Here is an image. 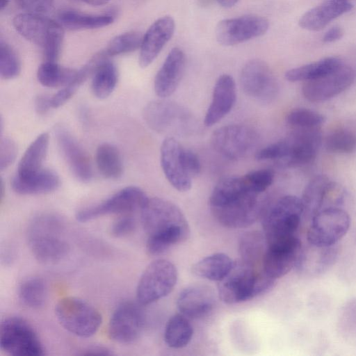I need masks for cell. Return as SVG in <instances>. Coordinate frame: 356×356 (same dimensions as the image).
Listing matches in <instances>:
<instances>
[{
	"mask_svg": "<svg viewBox=\"0 0 356 356\" xmlns=\"http://www.w3.org/2000/svg\"><path fill=\"white\" fill-rule=\"evenodd\" d=\"M259 195L250 188L243 176L225 177L211 192L210 210L216 220L225 227H247L264 213Z\"/></svg>",
	"mask_w": 356,
	"mask_h": 356,
	"instance_id": "cell-1",
	"label": "cell"
},
{
	"mask_svg": "<svg viewBox=\"0 0 356 356\" xmlns=\"http://www.w3.org/2000/svg\"><path fill=\"white\" fill-rule=\"evenodd\" d=\"M142 226L148 236L146 249L159 255L190 235L188 221L173 202L160 197L149 198L140 211Z\"/></svg>",
	"mask_w": 356,
	"mask_h": 356,
	"instance_id": "cell-2",
	"label": "cell"
},
{
	"mask_svg": "<svg viewBox=\"0 0 356 356\" xmlns=\"http://www.w3.org/2000/svg\"><path fill=\"white\" fill-rule=\"evenodd\" d=\"M275 280L239 259L234 261L227 275L218 282V293L223 302L236 304L268 291Z\"/></svg>",
	"mask_w": 356,
	"mask_h": 356,
	"instance_id": "cell-3",
	"label": "cell"
},
{
	"mask_svg": "<svg viewBox=\"0 0 356 356\" xmlns=\"http://www.w3.org/2000/svg\"><path fill=\"white\" fill-rule=\"evenodd\" d=\"M63 222L59 216L44 213L34 218L28 228V243L35 258L50 264L63 259L70 246L63 237Z\"/></svg>",
	"mask_w": 356,
	"mask_h": 356,
	"instance_id": "cell-4",
	"label": "cell"
},
{
	"mask_svg": "<svg viewBox=\"0 0 356 356\" xmlns=\"http://www.w3.org/2000/svg\"><path fill=\"white\" fill-rule=\"evenodd\" d=\"M143 117L152 130L171 137L191 136L198 127L196 118L187 108L165 98L147 104Z\"/></svg>",
	"mask_w": 356,
	"mask_h": 356,
	"instance_id": "cell-5",
	"label": "cell"
},
{
	"mask_svg": "<svg viewBox=\"0 0 356 356\" xmlns=\"http://www.w3.org/2000/svg\"><path fill=\"white\" fill-rule=\"evenodd\" d=\"M13 24L23 38L42 48L46 60L56 62L64 38L60 22L41 14L26 12L15 15Z\"/></svg>",
	"mask_w": 356,
	"mask_h": 356,
	"instance_id": "cell-6",
	"label": "cell"
},
{
	"mask_svg": "<svg viewBox=\"0 0 356 356\" xmlns=\"http://www.w3.org/2000/svg\"><path fill=\"white\" fill-rule=\"evenodd\" d=\"M304 213L302 200L285 195L263 213L262 227L267 244L293 237Z\"/></svg>",
	"mask_w": 356,
	"mask_h": 356,
	"instance_id": "cell-7",
	"label": "cell"
},
{
	"mask_svg": "<svg viewBox=\"0 0 356 356\" xmlns=\"http://www.w3.org/2000/svg\"><path fill=\"white\" fill-rule=\"evenodd\" d=\"M59 323L69 332L87 338L94 335L102 324V315L90 303L77 297L60 299L55 306Z\"/></svg>",
	"mask_w": 356,
	"mask_h": 356,
	"instance_id": "cell-8",
	"label": "cell"
},
{
	"mask_svg": "<svg viewBox=\"0 0 356 356\" xmlns=\"http://www.w3.org/2000/svg\"><path fill=\"white\" fill-rule=\"evenodd\" d=\"M0 346L13 356H42L44 346L31 325L23 318H4L0 325Z\"/></svg>",
	"mask_w": 356,
	"mask_h": 356,
	"instance_id": "cell-9",
	"label": "cell"
},
{
	"mask_svg": "<svg viewBox=\"0 0 356 356\" xmlns=\"http://www.w3.org/2000/svg\"><path fill=\"white\" fill-rule=\"evenodd\" d=\"M176 266L166 259L150 263L142 273L136 287V298L141 305L153 303L168 296L176 285Z\"/></svg>",
	"mask_w": 356,
	"mask_h": 356,
	"instance_id": "cell-10",
	"label": "cell"
},
{
	"mask_svg": "<svg viewBox=\"0 0 356 356\" xmlns=\"http://www.w3.org/2000/svg\"><path fill=\"white\" fill-rule=\"evenodd\" d=\"M258 134L250 127L229 124L216 129L210 141L216 152L229 160L237 161L249 155L258 143Z\"/></svg>",
	"mask_w": 356,
	"mask_h": 356,
	"instance_id": "cell-11",
	"label": "cell"
},
{
	"mask_svg": "<svg viewBox=\"0 0 356 356\" xmlns=\"http://www.w3.org/2000/svg\"><path fill=\"white\" fill-rule=\"evenodd\" d=\"M350 225V216L343 209L334 207L324 208L312 216L307 241L316 246L334 245L346 235Z\"/></svg>",
	"mask_w": 356,
	"mask_h": 356,
	"instance_id": "cell-12",
	"label": "cell"
},
{
	"mask_svg": "<svg viewBox=\"0 0 356 356\" xmlns=\"http://www.w3.org/2000/svg\"><path fill=\"white\" fill-rule=\"evenodd\" d=\"M149 197L138 187H125L104 201L80 209L76 218L80 222H87L108 214H129L143 208Z\"/></svg>",
	"mask_w": 356,
	"mask_h": 356,
	"instance_id": "cell-13",
	"label": "cell"
},
{
	"mask_svg": "<svg viewBox=\"0 0 356 356\" xmlns=\"http://www.w3.org/2000/svg\"><path fill=\"white\" fill-rule=\"evenodd\" d=\"M240 83L244 93L261 102L275 99L279 85L268 64L260 59H252L245 63L240 74Z\"/></svg>",
	"mask_w": 356,
	"mask_h": 356,
	"instance_id": "cell-14",
	"label": "cell"
},
{
	"mask_svg": "<svg viewBox=\"0 0 356 356\" xmlns=\"http://www.w3.org/2000/svg\"><path fill=\"white\" fill-rule=\"evenodd\" d=\"M268 27V21L265 17L248 15L220 21L215 34L219 44L234 46L263 35Z\"/></svg>",
	"mask_w": 356,
	"mask_h": 356,
	"instance_id": "cell-15",
	"label": "cell"
},
{
	"mask_svg": "<svg viewBox=\"0 0 356 356\" xmlns=\"http://www.w3.org/2000/svg\"><path fill=\"white\" fill-rule=\"evenodd\" d=\"M145 325V315L138 304L127 301L115 309L108 323V334L115 342L132 343L140 336Z\"/></svg>",
	"mask_w": 356,
	"mask_h": 356,
	"instance_id": "cell-16",
	"label": "cell"
},
{
	"mask_svg": "<svg viewBox=\"0 0 356 356\" xmlns=\"http://www.w3.org/2000/svg\"><path fill=\"white\" fill-rule=\"evenodd\" d=\"M283 140L284 156L277 164L285 167L300 166L315 159L321 145V134L318 127L295 129V131Z\"/></svg>",
	"mask_w": 356,
	"mask_h": 356,
	"instance_id": "cell-17",
	"label": "cell"
},
{
	"mask_svg": "<svg viewBox=\"0 0 356 356\" xmlns=\"http://www.w3.org/2000/svg\"><path fill=\"white\" fill-rule=\"evenodd\" d=\"M301 250V241L296 236L267 244L263 271L275 280L283 277L296 267Z\"/></svg>",
	"mask_w": 356,
	"mask_h": 356,
	"instance_id": "cell-18",
	"label": "cell"
},
{
	"mask_svg": "<svg viewBox=\"0 0 356 356\" xmlns=\"http://www.w3.org/2000/svg\"><path fill=\"white\" fill-rule=\"evenodd\" d=\"M355 72L344 64L332 72L314 80L305 81L302 92L312 102L325 101L340 94L353 83Z\"/></svg>",
	"mask_w": 356,
	"mask_h": 356,
	"instance_id": "cell-19",
	"label": "cell"
},
{
	"mask_svg": "<svg viewBox=\"0 0 356 356\" xmlns=\"http://www.w3.org/2000/svg\"><path fill=\"white\" fill-rule=\"evenodd\" d=\"M54 135L58 149L74 176L81 182H89L92 177V168L87 153L63 125L55 127Z\"/></svg>",
	"mask_w": 356,
	"mask_h": 356,
	"instance_id": "cell-20",
	"label": "cell"
},
{
	"mask_svg": "<svg viewBox=\"0 0 356 356\" xmlns=\"http://www.w3.org/2000/svg\"><path fill=\"white\" fill-rule=\"evenodd\" d=\"M184 147L174 137L168 136L162 142L160 159L162 170L171 186L179 192H186L192 186L183 161Z\"/></svg>",
	"mask_w": 356,
	"mask_h": 356,
	"instance_id": "cell-21",
	"label": "cell"
},
{
	"mask_svg": "<svg viewBox=\"0 0 356 356\" xmlns=\"http://www.w3.org/2000/svg\"><path fill=\"white\" fill-rule=\"evenodd\" d=\"M175 29L174 19L169 15L156 19L143 35L138 63L142 68L148 67L172 37Z\"/></svg>",
	"mask_w": 356,
	"mask_h": 356,
	"instance_id": "cell-22",
	"label": "cell"
},
{
	"mask_svg": "<svg viewBox=\"0 0 356 356\" xmlns=\"http://www.w3.org/2000/svg\"><path fill=\"white\" fill-rule=\"evenodd\" d=\"M185 64L184 51L179 47L172 48L155 76L154 88L158 97L167 98L175 92L183 76Z\"/></svg>",
	"mask_w": 356,
	"mask_h": 356,
	"instance_id": "cell-23",
	"label": "cell"
},
{
	"mask_svg": "<svg viewBox=\"0 0 356 356\" xmlns=\"http://www.w3.org/2000/svg\"><path fill=\"white\" fill-rule=\"evenodd\" d=\"M236 99L234 79L229 74H222L214 85L212 99L204 119L205 126L211 127L220 121L231 111Z\"/></svg>",
	"mask_w": 356,
	"mask_h": 356,
	"instance_id": "cell-24",
	"label": "cell"
},
{
	"mask_svg": "<svg viewBox=\"0 0 356 356\" xmlns=\"http://www.w3.org/2000/svg\"><path fill=\"white\" fill-rule=\"evenodd\" d=\"M215 305V296L211 288L193 284L184 289L177 299L180 313L188 318H200L211 312Z\"/></svg>",
	"mask_w": 356,
	"mask_h": 356,
	"instance_id": "cell-25",
	"label": "cell"
},
{
	"mask_svg": "<svg viewBox=\"0 0 356 356\" xmlns=\"http://www.w3.org/2000/svg\"><path fill=\"white\" fill-rule=\"evenodd\" d=\"M353 4L350 0H325L319 5L305 12L298 21L299 26L305 30L318 31L330 22L350 11Z\"/></svg>",
	"mask_w": 356,
	"mask_h": 356,
	"instance_id": "cell-26",
	"label": "cell"
},
{
	"mask_svg": "<svg viewBox=\"0 0 356 356\" xmlns=\"http://www.w3.org/2000/svg\"><path fill=\"white\" fill-rule=\"evenodd\" d=\"M10 184L13 190L19 195L45 194L59 187L60 178L54 170L42 168L35 174L24 178L15 175Z\"/></svg>",
	"mask_w": 356,
	"mask_h": 356,
	"instance_id": "cell-27",
	"label": "cell"
},
{
	"mask_svg": "<svg viewBox=\"0 0 356 356\" xmlns=\"http://www.w3.org/2000/svg\"><path fill=\"white\" fill-rule=\"evenodd\" d=\"M336 244L330 246H316L309 244L301 250L296 268L300 271L316 275L325 271L337 258Z\"/></svg>",
	"mask_w": 356,
	"mask_h": 356,
	"instance_id": "cell-28",
	"label": "cell"
},
{
	"mask_svg": "<svg viewBox=\"0 0 356 356\" xmlns=\"http://www.w3.org/2000/svg\"><path fill=\"white\" fill-rule=\"evenodd\" d=\"M49 143V136L47 133L44 132L38 135L22 156L16 175L24 178L41 170L47 154Z\"/></svg>",
	"mask_w": 356,
	"mask_h": 356,
	"instance_id": "cell-29",
	"label": "cell"
},
{
	"mask_svg": "<svg viewBox=\"0 0 356 356\" xmlns=\"http://www.w3.org/2000/svg\"><path fill=\"white\" fill-rule=\"evenodd\" d=\"M334 185V183L325 175H318L313 178L306 186L301 199L304 211L313 216L321 210L325 202L330 199Z\"/></svg>",
	"mask_w": 356,
	"mask_h": 356,
	"instance_id": "cell-30",
	"label": "cell"
},
{
	"mask_svg": "<svg viewBox=\"0 0 356 356\" xmlns=\"http://www.w3.org/2000/svg\"><path fill=\"white\" fill-rule=\"evenodd\" d=\"M343 64L339 58L327 57L314 63L292 68L286 72L285 78L291 82H305L330 74Z\"/></svg>",
	"mask_w": 356,
	"mask_h": 356,
	"instance_id": "cell-31",
	"label": "cell"
},
{
	"mask_svg": "<svg viewBox=\"0 0 356 356\" xmlns=\"http://www.w3.org/2000/svg\"><path fill=\"white\" fill-rule=\"evenodd\" d=\"M234 261L225 253H215L199 260L192 266V273L211 281L219 282L231 270Z\"/></svg>",
	"mask_w": 356,
	"mask_h": 356,
	"instance_id": "cell-32",
	"label": "cell"
},
{
	"mask_svg": "<svg viewBox=\"0 0 356 356\" xmlns=\"http://www.w3.org/2000/svg\"><path fill=\"white\" fill-rule=\"evenodd\" d=\"M58 19L62 26L72 30L99 29L114 22L111 15H90L72 10H60Z\"/></svg>",
	"mask_w": 356,
	"mask_h": 356,
	"instance_id": "cell-33",
	"label": "cell"
},
{
	"mask_svg": "<svg viewBox=\"0 0 356 356\" xmlns=\"http://www.w3.org/2000/svg\"><path fill=\"white\" fill-rule=\"evenodd\" d=\"M118 79L115 65L108 58H104L92 74L91 89L93 95L99 99L107 98L115 90Z\"/></svg>",
	"mask_w": 356,
	"mask_h": 356,
	"instance_id": "cell-34",
	"label": "cell"
},
{
	"mask_svg": "<svg viewBox=\"0 0 356 356\" xmlns=\"http://www.w3.org/2000/svg\"><path fill=\"white\" fill-rule=\"evenodd\" d=\"M95 161L101 175L109 179L120 177L123 172V163L118 149L113 144L104 143L96 150Z\"/></svg>",
	"mask_w": 356,
	"mask_h": 356,
	"instance_id": "cell-35",
	"label": "cell"
},
{
	"mask_svg": "<svg viewBox=\"0 0 356 356\" xmlns=\"http://www.w3.org/2000/svg\"><path fill=\"white\" fill-rule=\"evenodd\" d=\"M77 70L60 66L55 61L46 60L37 70V79L47 88L65 87L71 83L76 76Z\"/></svg>",
	"mask_w": 356,
	"mask_h": 356,
	"instance_id": "cell-36",
	"label": "cell"
},
{
	"mask_svg": "<svg viewBox=\"0 0 356 356\" xmlns=\"http://www.w3.org/2000/svg\"><path fill=\"white\" fill-rule=\"evenodd\" d=\"M266 248L267 242L264 232H246L241 237L239 241L240 259L256 268L258 264L262 268L263 257Z\"/></svg>",
	"mask_w": 356,
	"mask_h": 356,
	"instance_id": "cell-37",
	"label": "cell"
},
{
	"mask_svg": "<svg viewBox=\"0 0 356 356\" xmlns=\"http://www.w3.org/2000/svg\"><path fill=\"white\" fill-rule=\"evenodd\" d=\"M193 334V327L188 318L177 314L171 316L166 323L164 341L172 348H181L189 343Z\"/></svg>",
	"mask_w": 356,
	"mask_h": 356,
	"instance_id": "cell-38",
	"label": "cell"
},
{
	"mask_svg": "<svg viewBox=\"0 0 356 356\" xmlns=\"http://www.w3.org/2000/svg\"><path fill=\"white\" fill-rule=\"evenodd\" d=\"M47 286L43 279L31 277L19 286L18 296L22 303L31 309H40L47 300Z\"/></svg>",
	"mask_w": 356,
	"mask_h": 356,
	"instance_id": "cell-39",
	"label": "cell"
},
{
	"mask_svg": "<svg viewBox=\"0 0 356 356\" xmlns=\"http://www.w3.org/2000/svg\"><path fill=\"white\" fill-rule=\"evenodd\" d=\"M143 35L136 31L120 34L108 42L103 52L109 57L134 51L140 47Z\"/></svg>",
	"mask_w": 356,
	"mask_h": 356,
	"instance_id": "cell-40",
	"label": "cell"
},
{
	"mask_svg": "<svg viewBox=\"0 0 356 356\" xmlns=\"http://www.w3.org/2000/svg\"><path fill=\"white\" fill-rule=\"evenodd\" d=\"M327 151L337 154H349L356 148L355 134L346 129H337L331 131L325 138Z\"/></svg>",
	"mask_w": 356,
	"mask_h": 356,
	"instance_id": "cell-41",
	"label": "cell"
},
{
	"mask_svg": "<svg viewBox=\"0 0 356 356\" xmlns=\"http://www.w3.org/2000/svg\"><path fill=\"white\" fill-rule=\"evenodd\" d=\"M286 121L295 129H308L318 127L324 123L325 118L313 110L298 108L287 114Z\"/></svg>",
	"mask_w": 356,
	"mask_h": 356,
	"instance_id": "cell-42",
	"label": "cell"
},
{
	"mask_svg": "<svg viewBox=\"0 0 356 356\" xmlns=\"http://www.w3.org/2000/svg\"><path fill=\"white\" fill-rule=\"evenodd\" d=\"M21 63L15 51L3 41L0 42V76L6 80L19 76Z\"/></svg>",
	"mask_w": 356,
	"mask_h": 356,
	"instance_id": "cell-43",
	"label": "cell"
},
{
	"mask_svg": "<svg viewBox=\"0 0 356 356\" xmlns=\"http://www.w3.org/2000/svg\"><path fill=\"white\" fill-rule=\"evenodd\" d=\"M243 177L254 192L261 194L272 184L275 173L271 169H259L246 173Z\"/></svg>",
	"mask_w": 356,
	"mask_h": 356,
	"instance_id": "cell-44",
	"label": "cell"
},
{
	"mask_svg": "<svg viewBox=\"0 0 356 356\" xmlns=\"http://www.w3.org/2000/svg\"><path fill=\"white\" fill-rule=\"evenodd\" d=\"M17 147L15 141L8 137H1L0 140V170L7 169L15 161Z\"/></svg>",
	"mask_w": 356,
	"mask_h": 356,
	"instance_id": "cell-45",
	"label": "cell"
},
{
	"mask_svg": "<svg viewBox=\"0 0 356 356\" xmlns=\"http://www.w3.org/2000/svg\"><path fill=\"white\" fill-rule=\"evenodd\" d=\"M136 227V219L132 216L125 214L114 222L111 232L115 237L122 238L133 233Z\"/></svg>",
	"mask_w": 356,
	"mask_h": 356,
	"instance_id": "cell-46",
	"label": "cell"
},
{
	"mask_svg": "<svg viewBox=\"0 0 356 356\" xmlns=\"http://www.w3.org/2000/svg\"><path fill=\"white\" fill-rule=\"evenodd\" d=\"M17 6L26 13L42 14L52 7L54 0H15Z\"/></svg>",
	"mask_w": 356,
	"mask_h": 356,
	"instance_id": "cell-47",
	"label": "cell"
},
{
	"mask_svg": "<svg viewBox=\"0 0 356 356\" xmlns=\"http://www.w3.org/2000/svg\"><path fill=\"white\" fill-rule=\"evenodd\" d=\"M183 161L188 175L191 179L196 177L201 171V163L198 156L192 150L184 147Z\"/></svg>",
	"mask_w": 356,
	"mask_h": 356,
	"instance_id": "cell-48",
	"label": "cell"
},
{
	"mask_svg": "<svg viewBox=\"0 0 356 356\" xmlns=\"http://www.w3.org/2000/svg\"><path fill=\"white\" fill-rule=\"evenodd\" d=\"M34 106L38 114H46L52 108L51 105V96L45 94L38 95L35 99Z\"/></svg>",
	"mask_w": 356,
	"mask_h": 356,
	"instance_id": "cell-49",
	"label": "cell"
},
{
	"mask_svg": "<svg viewBox=\"0 0 356 356\" xmlns=\"http://www.w3.org/2000/svg\"><path fill=\"white\" fill-rule=\"evenodd\" d=\"M343 35V30L338 26L330 28L323 35L324 42H333L340 40Z\"/></svg>",
	"mask_w": 356,
	"mask_h": 356,
	"instance_id": "cell-50",
	"label": "cell"
},
{
	"mask_svg": "<svg viewBox=\"0 0 356 356\" xmlns=\"http://www.w3.org/2000/svg\"><path fill=\"white\" fill-rule=\"evenodd\" d=\"M81 355H113L109 348L103 346H91L84 349Z\"/></svg>",
	"mask_w": 356,
	"mask_h": 356,
	"instance_id": "cell-51",
	"label": "cell"
},
{
	"mask_svg": "<svg viewBox=\"0 0 356 356\" xmlns=\"http://www.w3.org/2000/svg\"><path fill=\"white\" fill-rule=\"evenodd\" d=\"M73 1H79L86 3L88 5H91L94 6H103L106 4L109 0H71Z\"/></svg>",
	"mask_w": 356,
	"mask_h": 356,
	"instance_id": "cell-52",
	"label": "cell"
},
{
	"mask_svg": "<svg viewBox=\"0 0 356 356\" xmlns=\"http://www.w3.org/2000/svg\"><path fill=\"white\" fill-rule=\"evenodd\" d=\"M219 5L224 8L233 7L238 0H216Z\"/></svg>",
	"mask_w": 356,
	"mask_h": 356,
	"instance_id": "cell-53",
	"label": "cell"
},
{
	"mask_svg": "<svg viewBox=\"0 0 356 356\" xmlns=\"http://www.w3.org/2000/svg\"><path fill=\"white\" fill-rule=\"evenodd\" d=\"M10 0H0V8L3 10L9 3Z\"/></svg>",
	"mask_w": 356,
	"mask_h": 356,
	"instance_id": "cell-54",
	"label": "cell"
}]
</instances>
